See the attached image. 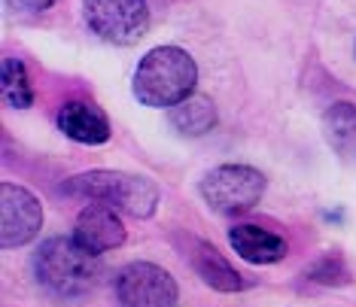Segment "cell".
Listing matches in <instances>:
<instances>
[{
  "label": "cell",
  "instance_id": "1",
  "mask_svg": "<svg viewBox=\"0 0 356 307\" xmlns=\"http://www.w3.org/2000/svg\"><path fill=\"white\" fill-rule=\"evenodd\" d=\"M198 64L180 46H156L140 58L134 70V98L143 107L171 110L195 94Z\"/></svg>",
  "mask_w": 356,
  "mask_h": 307
},
{
  "label": "cell",
  "instance_id": "2",
  "mask_svg": "<svg viewBox=\"0 0 356 307\" xmlns=\"http://www.w3.org/2000/svg\"><path fill=\"white\" fill-rule=\"evenodd\" d=\"M34 277L46 295L74 301L92 292L98 280V256L83 249L74 238H52L34 253Z\"/></svg>",
  "mask_w": 356,
  "mask_h": 307
},
{
  "label": "cell",
  "instance_id": "3",
  "mask_svg": "<svg viewBox=\"0 0 356 307\" xmlns=\"http://www.w3.org/2000/svg\"><path fill=\"white\" fill-rule=\"evenodd\" d=\"M64 192L74 198L88 201H107L116 210L134 216V219H149L159 207V189L147 176H134L122 171H88L64 183Z\"/></svg>",
  "mask_w": 356,
  "mask_h": 307
},
{
  "label": "cell",
  "instance_id": "4",
  "mask_svg": "<svg viewBox=\"0 0 356 307\" xmlns=\"http://www.w3.org/2000/svg\"><path fill=\"white\" fill-rule=\"evenodd\" d=\"M198 192L210 210L238 216L259 204L265 192V176L250 165H220L204 174V180L198 183Z\"/></svg>",
  "mask_w": 356,
  "mask_h": 307
},
{
  "label": "cell",
  "instance_id": "5",
  "mask_svg": "<svg viewBox=\"0 0 356 307\" xmlns=\"http://www.w3.org/2000/svg\"><path fill=\"white\" fill-rule=\"evenodd\" d=\"M83 19L95 37L113 46H134L149 31L147 0H83Z\"/></svg>",
  "mask_w": 356,
  "mask_h": 307
},
{
  "label": "cell",
  "instance_id": "6",
  "mask_svg": "<svg viewBox=\"0 0 356 307\" xmlns=\"http://www.w3.org/2000/svg\"><path fill=\"white\" fill-rule=\"evenodd\" d=\"M177 280L152 262H131L116 274V301L122 307H177Z\"/></svg>",
  "mask_w": 356,
  "mask_h": 307
},
{
  "label": "cell",
  "instance_id": "7",
  "mask_svg": "<svg viewBox=\"0 0 356 307\" xmlns=\"http://www.w3.org/2000/svg\"><path fill=\"white\" fill-rule=\"evenodd\" d=\"M43 229V204L25 185H0V244L3 249L25 247Z\"/></svg>",
  "mask_w": 356,
  "mask_h": 307
},
{
  "label": "cell",
  "instance_id": "8",
  "mask_svg": "<svg viewBox=\"0 0 356 307\" xmlns=\"http://www.w3.org/2000/svg\"><path fill=\"white\" fill-rule=\"evenodd\" d=\"M74 240L92 256H101L107 249H116L125 244V225L119 219L116 207L107 201H92L79 210L74 225Z\"/></svg>",
  "mask_w": 356,
  "mask_h": 307
},
{
  "label": "cell",
  "instance_id": "9",
  "mask_svg": "<svg viewBox=\"0 0 356 307\" xmlns=\"http://www.w3.org/2000/svg\"><path fill=\"white\" fill-rule=\"evenodd\" d=\"M58 128L70 140L86 143V147H101V143L110 140V119L95 107V103L86 101H67L58 110Z\"/></svg>",
  "mask_w": 356,
  "mask_h": 307
},
{
  "label": "cell",
  "instance_id": "10",
  "mask_svg": "<svg viewBox=\"0 0 356 307\" xmlns=\"http://www.w3.org/2000/svg\"><path fill=\"white\" fill-rule=\"evenodd\" d=\"M186 256H189L192 271H195L210 289H216V292H241V289H244L241 274L225 262L222 253L213 244L198 240V238H189V249H186Z\"/></svg>",
  "mask_w": 356,
  "mask_h": 307
},
{
  "label": "cell",
  "instance_id": "11",
  "mask_svg": "<svg viewBox=\"0 0 356 307\" xmlns=\"http://www.w3.org/2000/svg\"><path fill=\"white\" fill-rule=\"evenodd\" d=\"M229 244L250 265H274L289 253L286 240L274 231L259 229V225H234L229 231Z\"/></svg>",
  "mask_w": 356,
  "mask_h": 307
},
{
  "label": "cell",
  "instance_id": "12",
  "mask_svg": "<svg viewBox=\"0 0 356 307\" xmlns=\"http://www.w3.org/2000/svg\"><path fill=\"white\" fill-rule=\"evenodd\" d=\"M323 137L347 161H356V103L338 101L323 113Z\"/></svg>",
  "mask_w": 356,
  "mask_h": 307
},
{
  "label": "cell",
  "instance_id": "13",
  "mask_svg": "<svg viewBox=\"0 0 356 307\" xmlns=\"http://www.w3.org/2000/svg\"><path fill=\"white\" fill-rule=\"evenodd\" d=\"M168 119H171V125L183 137H201V134L213 131L216 107H213V101H210L207 94H192V98H186L183 103L171 107Z\"/></svg>",
  "mask_w": 356,
  "mask_h": 307
},
{
  "label": "cell",
  "instance_id": "14",
  "mask_svg": "<svg viewBox=\"0 0 356 307\" xmlns=\"http://www.w3.org/2000/svg\"><path fill=\"white\" fill-rule=\"evenodd\" d=\"M3 101L6 107L13 110H28L34 103V88H31V76H28V67L22 64L19 58H3Z\"/></svg>",
  "mask_w": 356,
  "mask_h": 307
},
{
  "label": "cell",
  "instance_id": "15",
  "mask_svg": "<svg viewBox=\"0 0 356 307\" xmlns=\"http://www.w3.org/2000/svg\"><path fill=\"white\" fill-rule=\"evenodd\" d=\"M6 3H10V10L22 13V15H40V13L52 10L55 0H6Z\"/></svg>",
  "mask_w": 356,
  "mask_h": 307
}]
</instances>
